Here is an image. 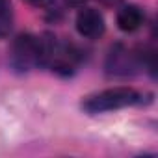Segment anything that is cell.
<instances>
[{
    "label": "cell",
    "mask_w": 158,
    "mask_h": 158,
    "mask_svg": "<svg viewBox=\"0 0 158 158\" xmlns=\"http://www.w3.org/2000/svg\"><path fill=\"white\" fill-rule=\"evenodd\" d=\"M138 101H139V93L134 88L117 86V88H110V89H104V91H99L95 95L86 97L82 101V110L93 115V114L121 110V108L136 104Z\"/></svg>",
    "instance_id": "obj_1"
},
{
    "label": "cell",
    "mask_w": 158,
    "mask_h": 158,
    "mask_svg": "<svg viewBox=\"0 0 158 158\" xmlns=\"http://www.w3.org/2000/svg\"><path fill=\"white\" fill-rule=\"evenodd\" d=\"M10 65L15 73H28L37 65V37L32 34H21L15 37L10 50Z\"/></svg>",
    "instance_id": "obj_2"
},
{
    "label": "cell",
    "mask_w": 158,
    "mask_h": 158,
    "mask_svg": "<svg viewBox=\"0 0 158 158\" xmlns=\"http://www.w3.org/2000/svg\"><path fill=\"white\" fill-rule=\"evenodd\" d=\"M80 60H82V56H80V50L76 47H73L69 43H58L56 54H54L48 67L54 73H58L60 76H71L76 71Z\"/></svg>",
    "instance_id": "obj_3"
},
{
    "label": "cell",
    "mask_w": 158,
    "mask_h": 158,
    "mask_svg": "<svg viewBox=\"0 0 158 158\" xmlns=\"http://www.w3.org/2000/svg\"><path fill=\"white\" fill-rule=\"evenodd\" d=\"M104 17L99 10L82 8L76 15V32L86 39H99L104 34Z\"/></svg>",
    "instance_id": "obj_4"
},
{
    "label": "cell",
    "mask_w": 158,
    "mask_h": 158,
    "mask_svg": "<svg viewBox=\"0 0 158 158\" xmlns=\"http://www.w3.org/2000/svg\"><path fill=\"white\" fill-rule=\"evenodd\" d=\"M106 67H108V73L112 74H128L130 69L134 67V54H130L125 47L117 45L115 48H112Z\"/></svg>",
    "instance_id": "obj_5"
},
{
    "label": "cell",
    "mask_w": 158,
    "mask_h": 158,
    "mask_svg": "<svg viewBox=\"0 0 158 158\" xmlns=\"http://www.w3.org/2000/svg\"><path fill=\"white\" fill-rule=\"evenodd\" d=\"M143 21H145V15H143L141 8L134 6V4H128V6L121 8L119 13H117V26H119V30H123L127 34L136 32L143 24Z\"/></svg>",
    "instance_id": "obj_6"
},
{
    "label": "cell",
    "mask_w": 158,
    "mask_h": 158,
    "mask_svg": "<svg viewBox=\"0 0 158 158\" xmlns=\"http://www.w3.org/2000/svg\"><path fill=\"white\" fill-rule=\"evenodd\" d=\"M11 21H13L11 2L10 0H0V37H6L10 34Z\"/></svg>",
    "instance_id": "obj_7"
},
{
    "label": "cell",
    "mask_w": 158,
    "mask_h": 158,
    "mask_svg": "<svg viewBox=\"0 0 158 158\" xmlns=\"http://www.w3.org/2000/svg\"><path fill=\"white\" fill-rule=\"evenodd\" d=\"M26 4H30L32 8H50L56 0H24Z\"/></svg>",
    "instance_id": "obj_8"
},
{
    "label": "cell",
    "mask_w": 158,
    "mask_h": 158,
    "mask_svg": "<svg viewBox=\"0 0 158 158\" xmlns=\"http://www.w3.org/2000/svg\"><path fill=\"white\" fill-rule=\"evenodd\" d=\"M65 2H67L69 6H73V8H78V6H82L86 0H65Z\"/></svg>",
    "instance_id": "obj_9"
}]
</instances>
